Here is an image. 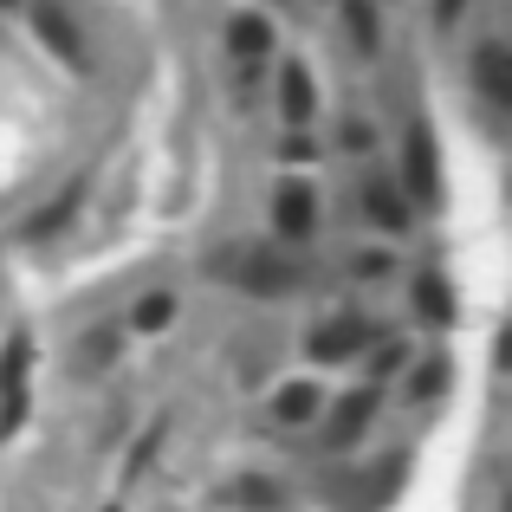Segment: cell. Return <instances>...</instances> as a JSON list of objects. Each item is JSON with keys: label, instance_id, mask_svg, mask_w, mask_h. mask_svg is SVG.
I'll use <instances>...</instances> for the list:
<instances>
[{"label": "cell", "instance_id": "cell-5", "mask_svg": "<svg viewBox=\"0 0 512 512\" xmlns=\"http://www.w3.org/2000/svg\"><path fill=\"white\" fill-rule=\"evenodd\" d=\"M370 409H376V396H370V389H357V396H344V409L331 415V448H344V441H357V435H363V422H370Z\"/></svg>", "mask_w": 512, "mask_h": 512}, {"label": "cell", "instance_id": "cell-12", "mask_svg": "<svg viewBox=\"0 0 512 512\" xmlns=\"http://www.w3.org/2000/svg\"><path fill=\"white\" fill-rule=\"evenodd\" d=\"M169 312H175L169 292H156V299H143V305H137V325H143V331H156V325H169Z\"/></svg>", "mask_w": 512, "mask_h": 512}, {"label": "cell", "instance_id": "cell-8", "mask_svg": "<svg viewBox=\"0 0 512 512\" xmlns=\"http://www.w3.org/2000/svg\"><path fill=\"white\" fill-rule=\"evenodd\" d=\"M78 195H85V182H72V188H65V201H52V208H46V214H39V221H33V234H59V227H65V221H72V208H78Z\"/></svg>", "mask_w": 512, "mask_h": 512}, {"label": "cell", "instance_id": "cell-1", "mask_svg": "<svg viewBox=\"0 0 512 512\" xmlns=\"http://www.w3.org/2000/svg\"><path fill=\"white\" fill-rule=\"evenodd\" d=\"M26 370H33V344L13 338L7 357H0V435H13L26 422Z\"/></svg>", "mask_w": 512, "mask_h": 512}, {"label": "cell", "instance_id": "cell-11", "mask_svg": "<svg viewBox=\"0 0 512 512\" xmlns=\"http://www.w3.org/2000/svg\"><path fill=\"white\" fill-rule=\"evenodd\" d=\"M39 33H46L52 46L65 52V59H78V39H72V26H65V13H52V7H46V13H39Z\"/></svg>", "mask_w": 512, "mask_h": 512}, {"label": "cell", "instance_id": "cell-9", "mask_svg": "<svg viewBox=\"0 0 512 512\" xmlns=\"http://www.w3.org/2000/svg\"><path fill=\"white\" fill-rule=\"evenodd\" d=\"M480 91H487V98H506V52L500 46L480 52Z\"/></svg>", "mask_w": 512, "mask_h": 512}, {"label": "cell", "instance_id": "cell-4", "mask_svg": "<svg viewBox=\"0 0 512 512\" xmlns=\"http://www.w3.org/2000/svg\"><path fill=\"white\" fill-rule=\"evenodd\" d=\"M363 338H370V325H357V318H338V325H325L312 338V350L325 363H338V357H350V350H363Z\"/></svg>", "mask_w": 512, "mask_h": 512}, {"label": "cell", "instance_id": "cell-14", "mask_svg": "<svg viewBox=\"0 0 512 512\" xmlns=\"http://www.w3.org/2000/svg\"><path fill=\"white\" fill-rule=\"evenodd\" d=\"M234 52H266V26L260 20H234Z\"/></svg>", "mask_w": 512, "mask_h": 512}, {"label": "cell", "instance_id": "cell-6", "mask_svg": "<svg viewBox=\"0 0 512 512\" xmlns=\"http://www.w3.org/2000/svg\"><path fill=\"white\" fill-rule=\"evenodd\" d=\"M318 402H325V396H318L312 383H286V389H279V402H273V415H279V422H312Z\"/></svg>", "mask_w": 512, "mask_h": 512}, {"label": "cell", "instance_id": "cell-7", "mask_svg": "<svg viewBox=\"0 0 512 512\" xmlns=\"http://www.w3.org/2000/svg\"><path fill=\"white\" fill-rule=\"evenodd\" d=\"M279 98H286V124H305V117H312V78H305L299 65H286V85H279Z\"/></svg>", "mask_w": 512, "mask_h": 512}, {"label": "cell", "instance_id": "cell-2", "mask_svg": "<svg viewBox=\"0 0 512 512\" xmlns=\"http://www.w3.org/2000/svg\"><path fill=\"white\" fill-rule=\"evenodd\" d=\"M409 188L422 201H435L441 195V163H435V137H428L422 124H415V137H409Z\"/></svg>", "mask_w": 512, "mask_h": 512}, {"label": "cell", "instance_id": "cell-10", "mask_svg": "<svg viewBox=\"0 0 512 512\" xmlns=\"http://www.w3.org/2000/svg\"><path fill=\"white\" fill-rule=\"evenodd\" d=\"M415 299H422V312L435 318V325H448V318H454V299H448V286H441V279H422V286H415Z\"/></svg>", "mask_w": 512, "mask_h": 512}, {"label": "cell", "instance_id": "cell-3", "mask_svg": "<svg viewBox=\"0 0 512 512\" xmlns=\"http://www.w3.org/2000/svg\"><path fill=\"white\" fill-rule=\"evenodd\" d=\"M312 227H318V201H312V188L292 182L286 195H279V234H286V240H305Z\"/></svg>", "mask_w": 512, "mask_h": 512}, {"label": "cell", "instance_id": "cell-15", "mask_svg": "<svg viewBox=\"0 0 512 512\" xmlns=\"http://www.w3.org/2000/svg\"><path fill=\"white\" fill-rule=\"evenodd\" d=\"M350 26H357V39H363V46L376 39V13L363 7V0H350Z\"/></svg>", "mask_w": 512, "mask_h": 512}, {"label": "cell", "instance_id": "cell-16", "mask_svg": "<svg viewBox=\"0 0 512 512\" xmlns=\"http://www.w3.org/2000/svg\"><path fill=\"white\" fill-rule=\"evenodd\" d=\"M435 13H441V20H454V13H461V0H435Z\"/></svg>", "mask_w": 512, "mask_h": 512}, {"label": "cell", "instance_id": "cell-13", "mask_svg": "<svg viewBox=\"0 0 512 512\" xmlns=\"http://www.w3.org/2000/svg\"><path fill=\"white\" fill-rule=\"evenodd\" d=\"M370 214H376L383 227H402V201L389 195V188H370Z\"/></svg>", "mask_w": 512, "mask_h": 512}]
</instances>
